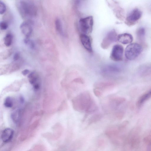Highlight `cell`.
I'll use <instances>...</instances> for the list:
<instances>
[{"label":"cell","instance_id":"31","mask_svg":"<svg viewBox=\"0 0 151 151\" xmlns=\"http://www.w3.org/2000/svg\"><path fill=\"white\" fill-rule=\"evenodd\" d=\"M29 72V70L27 69H25L22 72V73L24 76H26Z\"/></svg>","mask_w":151,"mask_h":151},{"label":"cell","instance_id":"19","mask_svg":"<svg viewBox=\"0 0 151 151\" xmlns=\"http://www.w3.org/2000/svg\"><path fill=\"white\" fill-rule=\"evenodd\" d=\"M55 25L56 30L61 35H64V33L63 28L62 24L60 19L57 18L55 21Z\"/></svg>","mask_w":151,"mask_h":151},{"label":"cell","instance_id":"21","mask_svg":"<svg viewBox=\"0 0 151 151\" xmlns=\"http://www.w3.org/2000/svg\"><path fill=\"white\" fill-rule=\"evenodd\" d=\"M102 117V115L100 113L96 114L92 116L88 121V124H91L99 121Z\"/></svg>","mask_w":151,"mask_h":151},{"label":"cell","instance_id":"6","mask_svg":"<svg viewBox=\"0 0 151 151\" xmlns=\"http://www.w3.org/2000/svg\"><path fill=\"white\" fill-rule=\"evenodd\" d=\"M118 35L114 29L109 31L103 39L101 43V47L104 49L108 48L113 42L117 40Z\"/></svg>","mask_w":151,"mask_h":151},{"label":"cell","instance_id":"26","mask_svg":"<svg viewBox=\"0 0 151 151\" xmlns=\"http://www.w3.org/2000/svg\"><path fill=\"white\" fill-rule=\"evenodd\" d=\"M72 83L83 84L85 83L84 80L82 78L79 77L75 78L72 80Z\"/></svg>","mask_w":151,"mask_h":151},{"label":"cell","instance_id":"30","mask_svg":"<svg viewBox=\"0 0 151 151\" xmlns=\"http://www.w3.org/2000/svg\"><path fill=\"white\" fill-rule=\"evenodd\" d=\"M123 112L121 111L118 112L116 114V117L119 119H121L123 117Z\"/></svg>","mask_w":151,"mask_h":151},{"label":"cell","instance_id":"10","mask_svg":"<svg viewBox=\"0 0 151 151\" xmlns=\"http://www.w3.org/2000/svg\"><path fill=\"white\" fill-rule=\"evenodd\" d=\"M80 39L84 48L89 52H92L93 50L90 37L87 35L81 34L80 36Z\"/></svg>","mask_w":151,"mask_h":151},{"label":"cell","instance_id":"2","mask_svg":"<svg viewBox=\"0 0 151 151\" xmlns=\"http://www.w3.org/2000/svg\"><path fill=\"white\" fill-rule=\"evenodd\" d=\"M18 5L19 11L23 17H32L37 16V7L32 1H19Z\"/></svg>","mask_w":151,"mask_h":151},{"label":"cell","instance_id":"4","mask_svg":"<svg viewBox=\"0 0 151 151\" xmlns=\"http://www.w3.org/2000/svg\"><path fill=\"white\" fill-rule=\"evenodd\" d=\"M93 23L92 16H89L81 19L79 22V27L82 34L86 35L92 32Z\"/></svg>","mask_w":151,"mask_h":151},{"label":"cell","instance_id":"17","mask_svg":"<svg viewBox=\"0 0 151 151\" xmlns=\"http://www.w3.org/2000/svg\"><path fill=\"white\" fill-rule=\"evenodd\" d=\"M145 30L143 27H140L137 29L136 35L139 41L141 42L144 41L145 35Z\"/></svg>","mask_w":151,"mask_h":151},{"label":"cell","instance_id":"3","mask_svg":"<svg viewBox=\"0 0 151 151\" xmlns=\"http://www.w3.org/2000/svg\"><path fill=\"white\" fill-rule=\"evenodd\" d=\"M142 50V47L140 45L136 43H131L125 48V56L127 59L133 60L139 55Z\"/></svg>","mask_w":151,"mask_h":151},{"label":"cell","instance_id":"22","mask_svg":"<svg viewBox=\"0 0 151 151\" xmlns=\"http://www.w3.org/2000/svg\"><path fill=\"white\" fill-rule=\"evenodd\" d=\"M12 40L13 37L12 34L10 33H7L4 39L5 45L7 47L10 46L12 43Z\"/></svg>","mask_w":151,"mask_h":151},{"label":"cell","instance_id":"16","mask_svg":"<svg viewBox=\"0 0 151 151\" xmlns=\"http://www.w3.org/2000/svg\"><path fill=\"white\" fill-rule=\"evenodd\" d=\"M125 101V99L124 97H116L111 98L110 102L111 105L118 106L124 103Z\"/></svg>","mask_w":151,"mask_h":151},{"label":"cell","instance_id":"28","mask_svg":"<svg viewBox=\"0 0 151 151\" xmlns=\"http://www.w3.org/2000/svg\"><path fill=\"white\" fill-rule=\"evenodd\" d=\"M0 26L1 29L3 30L6 29L8 27L7 23L4 21L1 22Z\"/></svg>","mask_w":151,"mask_h":151},{"label":"cell","instance_id":"24","mask_svg":"<svg viewBox=\"0 0 151 151\" xmlns=\"http://www.w3.org/2000/svg\"><path fill=\"white\" fill-rule=\"evenodd\" d=\"M4 104L6 107H12L13 105V102L11 98L9 96L7 97L5 100Z\"/></svg>","mask_w":151,"mask_h":151},{"label":"cell","instance_id":"14","mask_svg":"<svg viewBox=\"0 0 151 151\" xmlns=\"http://www.w3.org/2000/svg\"><path fill=\"white\" fill-rule=\"evenodd\" d=\"M151 97V88L144 93L138 98L136 102V106L140 107L147 101Z\"/></svg>","mask_w":151,"mask_h":151},{"label":"cell","instance_id":"12","mask_svg":"<svg viewBox=\"0 0 151 151\" xmlns=\"http://www.w3.org/2000/svg\"><path fill=\"white\" fill-rule=\"evenodd\" d=\"M133 40L132 35L128 33L120 34L118 35L117 38V40L123 44L131 43L132 42Z\"/></svg>","mask_w":151,"mask_h":151},{"label":"cell","instance_id":"13","mask_svg":"<svg viewBox=\"0 0 151 151\" xmlns=\"http://www.w3.org/2000/svg\"><path fill=\"white\" fill-rule=\"evenodd\" d=\"M119 130L120 129L119 127L111 126L106 129L105 134L107 137L113 140L117 136Z\"/></svg>","mask_w":151,"mask_h":151},{"label":"cell","instance_id":"1","mask_svg":"<svg viewBox=\"0 0 151 151\" xmlns=\"http://www.w3.org/2000/svg\"><path fill=\"white\" fill-rule=\"evenodd\" d=\"M95 102L88 92L84 91L75 97L72 100L73 108L79 112L86 113Z\"/></svg>","mask_w":151,"mask_h":151},{"label":"cell","instance_id":"5","mask_svg":"<svg viewBox=\"0 0 151 151\" xmlns=\"http://www.w3.org/2000/svg\"><path fill=\"white\" fill-rule=\"evenodd\" d=\"M142 15V12L141 10L138 8H135L127 15L125 23L129 26H133L140 18Z\"/></svg>","mask_w":151,"mask_h":151},{"label":"cell","instance_id":"20","mask_svg":"<svg viewBox=\"0 0 151 151\" xmlns=\"http://www.w3.org/2000/svg\"><path fill=\"white\" fill-rule=\"evenodd\" d=\"M21 111L19 109H17L13 112L11 114V119L15 123L19 122L20 118Z\"/></svg>","mask_w":151,"mask_h":151},{"label":"cell","instance_id":"8","mask_svg":"<svg viewBox=\"0 0 151 151\" xmlns=\"http://www.w3.org/2000/svg\"><path fill=\"white\" fill-rule=\"evenodd\" d=\"M14 135V130L10 128H5L2 131L1 136L2 141L5 143L10 142L12 139Z\"/></svg>","mask_w":151,"mask_h":151},{"label":"cell","instance_id":"7","mask_svg":"<svg viewBox=\"0 0 151 151\" xmlns=\"http://www.w3.org/2000/svg\"><path fill=\"white\" fill-rule=\"evenodd\" d=\"M124 48L120 45H114L111 52L110 58L111 60L116 61H122L123 58Z\"/></svg>","mask_w":151,"mask_h":151},{"label":"cell","instance_id":"18","mask_svg":"<svg viewBox=\"0 0 151 151\" xmlns=\"http://www.w3.org/2000/svg\"><path fill=\"white\" fill-rule=\"evenodd\" d=\"M29 81L31 84L33 85L39 83L38 77L36 73L35 72H32L28 76Z\"/></svg>","mask_w":151,"mask_h":151},{"label":"cell","instance_id":"29","mask_svg":"<svg viewBox=\"0 0 151 151\" xmlns=\"http://www.w3.org/2000/svg\"><path fill=\"white\" fill-rule=\"evenodd\" d=\"M20 54L19 52H16L14 55L13 59L14 61L18 60L20 57Z\"/></svg>","mask_w":151,"mask_h":151},{"label":"cell","instance_id":"23","mask_svg":"<svg viewBox=\"0 0 151 151\" xmlns=\"http://www.w3.org/2000/svg\"><path fill=\"white\" fill-rule=\"evenodd\" d=\"M24 43L28 45L31 49H33L35 47V44L33 41L28 38L26 37L24 39Z\"/></svg>","mask_w":151,"mask_h":151},{"label":"cell","instance_id":"15","mask_svg":"<svg viewBox=\"0 0 151 151\" xmlns=\"http://www.w3.org/2000/svg\"><path fill=\"white\" fill-rule=\"evenodd\" d=\"M121 69L119 66L115 65H109L104 67L102 70V72L105 73H115L120 72Z\"/></svg>","mask_w":151,"mask_h":151},{"label":"cell","instance_id":"11","mask_svg":"<svg viewBox=\"0 0 151 151\" xmlns=\"http://www.w3.org/2000/svg\"><path fill=\"white\" fill-rule=\"evenodd\" d=\"M93 86L95 88L102 91L112 89L114 87L115 84L111 82H99L96 83Z\"/></svg>","mask_w":151,"mask_h":151},{"label":"cell","instance_id":"9","mask_svg":"<svg viewBox=\"0 0 151 151\" xmlns=\"http://www.w3.org/2000/svg\"><path fill=\"white\" fill-rule=\"evenodd\" d=\"M22 33L27 38H28L31 35L33 29L31 23L26 21L22 23L20 26Z\"/></svg>","mask_w":151,"mask_h":151},{"label":"cell","instance_id":"25","mask_svg":"<svg viewBox=\"0 0 151 151\" xmlns=\"http://www.w3.org/2000/svg\"><path fill=\"white\" fill-rule=\"evenodd\" d=\"M6 10V7L5 4L1 1H0V14H3Z\"/></svg>","mask_w":151,"mask_h":151},{"label":"cell","instance_id":"32","mask_svg":"<svg viewBox=\"0 0 151 151\" xmlns=\"http://www.w3.org/2000/svg\"><path fill=\"white\" fill-rule=\"evenodd\" d=\"M19 99L21 103H23L24 102V100L23 97L22 96H21L20 97Z\"/></svg>","mask_w":151,"mask_h":151},{"label":"cell","instance_id":"27","mask_svg":"<svg viewBox=\"0 0 151 151\" xmlns=\"http://www.w3.org/2000/svg\"><path fill=\"white\" fill-rule=\"evenodd\" d=\"M93 92L94 95L97 97H100L102 95V91L97 88H94Z\"/></svg>","mask_w":151,"mask_h":151}]
</instances>
